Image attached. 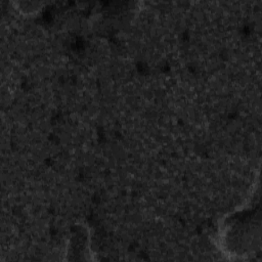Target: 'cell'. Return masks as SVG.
I'll use <instances>...</instances> for the list:
<instances>
[{"instance_id":"cell-1","label":"cell","mask_w":262,"mask_h":262,"mask_svg":"<svg viewBox=\"0 0 262 262\" xmlns=\"http://www.w3.org/2000/svg\"><path fill=\"white\" fill-rule=\"evenodd\" d=\"M11 4L15 10L25 16L36 15L44 6V3L40 1H13Z\"/></svg>"}]
</instances>
